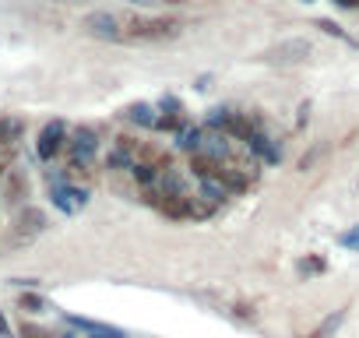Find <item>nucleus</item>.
Returning a JSON list of instances; mask_svg holds the SVG:
<instances>
[{"label":"nucleus","instance_id":"4be33fe9","mask_svg":"<svg viewBox=\"0 0 359 338\" xmlns=\"http://www.w3.org/2000/svg\"><path fill=\"white\" fill-rule=\"evenodd\" d=\"M22 338H53L46 327H36V324H22Z\"/></svg>","mask_w":359,"mask_h":338},{"label":"nucleus","instance_id":"aec40b11","mask_svg":"<svg viewBox=\"0 0 359 338\" xmlns=\"http://www.w3.org/2000/svg\"><path fill=\"white\" fill-rule=\"evenodd\" d=\"M317 29H324L327 36H338V39H345V43H352V39H348V36L341 32V25H334V22H327V18H320V22H317Z\"/></svg>","mask_w":359,"mask_h":338},{"label":"nucleus","instance_id":"dca6fc26","mask_svg":"<svg viewBox=\"0 0 359 338\" xmlns=\"http://www.w3.org/2000/svg\"><path fill=\"white\" fill-rule=\"evenodd\" d=\"M22 130H25V123L18 116H4V120H0V148H15Z\"/></svg>","mask_w":359,"mask_h":338},{"label":"nucleus","instance_id":"f03ea898","mask_svg":"<svg viewBox=\"0 0 359 338\" xmlns=\"http://www.w3.org/2000/svg\"><path fill=\"white\" fill-rule=\"evenodd\" d=\"M67 151H71V173H81V169H88V162L95 158L99 151V137L92 127H78L71 137H67Z\"/></svg>","mask_w":359,"mask_h":338},{"label":"nucleus","instance_id":"9d476101","mask_svg":"<svg viewBox=\"0 0 359 338\" xmlns=\"http://www.w3.org/2000/svg\"><path fill=\"white\" fill-rule=\"evenodd\" d=\"M15 226H18V236H36V233L46 229V215H43L39 208H25Z\"/></svg>","mask_w":359,"mask_h":338},{"label":"nucleus","instance_id":"f8f14e48","mask_svg":"<svg viewBox=\"0 0 359 338\" xmlns=\"http://www.w3.org/2000/svg\"><path fill=\"white\" fill-rule=\"evenodd\" d=\"M123 116H127L130 123H137V127H148V130H155V120H158L155 106H148V102H134V106H127Z\"/></svg>","mask_w":359,"mask_h":338},{"label":"nucleus","instance_id":"b1692460","mask_svg":"<svg viewBox=\"0 0 359 338\" xmlns=\"http://www.w3.org/2000/svg\"><path fill=\"white\" fill-rule=\"evenodd\" d=\"M341 243H345V247H359V226H355L352 233H345V236H341Z\"/></svg>","mask_w":359,"mask_h":338},{"label":"nucleus","instance_id":"7ed1b4c3","mask_svg":"<svg viewBox=\"0 0 359 338\" xmlns=\"http://www.w3.org/2000/svg\"><path fill=\"white\" fill-rule=\"evenodd\" d=\"M64 148H67V123H64V120H50V123L39 130L36 151H39V158H43V162H53Z\"/></svg>","mask_w":359,"mask_h":338},{"label":"nucleus","instance_id":"412c9836","mask_svg":"<svg viewBox=\"0 0 359 338\" xmlns=\"http://www.w3.org/2000/svg\"><path fill=\"white\" fill-rule=\"evenodd\" d=\"M158 109H162V113H184V102H180L176 95H165V99L158 102Z\"/></svg>","mask_w":359,"mask_h":338},{"label":"nucleus","instance_id":"39448f33","mask_svg":"<svg viewBox=\"0 0 359 338\" xmlns=\"http://www.w3.org/2000/svg\"><path fill=\"white\" fill-rule=\"evenodd\" d=\"M50 198H53V205H57L60 212H67V215H74L78 208L88 205V191L71 187L67 180H64V184H50Z\"/></svg>","mask_w":359,"mask_h":338},{"label":"nucleus","instance_id":"bb28decb","mask_svg":"<svg viewBox=\"0 0 359 338\" xmlns=\"http://www.w3.org/2000/svg\"><path fill=\"white\" fill-rule=\"evenodd\" d=\"M134 4H151V0H134Z\"/></svg>","mask_w":359,"mask_h":338},{"label":"nucleus","instance_id":"a211bd4d","mask_svg":"<svg viewBox=\"0 0 359 338\" xmlns=\"http://www.w3.org/2000/svg\"><path fill=\"white\" fill-rule=\"evenodd\" d=\"M341 317H345L341 310H338V313H331V317H327V320H324V324H320V327H317V331L310 334V338H327L331 331H338V324H341Z\"/></svg>","mask_w":359,"mask_h":338},{"label":"nucleus","instance_id":"f3484780","mask_svg":"<svg viewBox=\"0 0 359 338\" xmlns=\"http://www.w3.org/2000/svg\"><path fill=\"white\" fill-rule=\"evenodd\" d=\"M130 177H134V184H137V187H155L162 173H158V169H155L151 162H134Z\"/></svg>","mask_w":359,"mask_h":338},{"label":"nucleus","instance_id":"20e7f679","mask_svg":"<svg viewBox=\"0 0 359 338\" xmlns=\"http://www.w3.org/2000/svg\"><path fill=\"white\" fill-rule=\"evenodd\" d=\"M85 32L95 36V39H106V43H120L123 39V29H120L116 15H109V11H92L85 18Z\"/></svg>","mask_w":359,"mask_h":338},{"label":"nucleus","instance_id":"4468645a","mask_svg":"<svg viewBox=\"0 0 359 338\" xmlns=\"http://www.w3.org/2000/svg\"><path fill=\"white\" fill-rule=\"evenodd\" d=\"M134 162H137V155L127 151V148H120V144H113L109 155H106V169H116V173H130Z\"/></svg>","mask_w":359,"mask_h":338},{"label":"nucleus","instance_id":"6e6552de","mask_svg":"<svg viewBox=\"0 0 359 338\" xmlns=\"http://www.w3.org/2000/svg\"><path fill=\"white\" fill-rule=\"evenodd\" d=\"M257 130H261V120L257 116H247V113H233L229 123H226V134L236 137V141H250Z\"/></svg>","mask_w":359,"mask_h":338},{"label":"nucleus","instance_id":"2eb2a0df","mask_svg":"<svg viewBox=\"0 0 359 338\" xmlns=\"http://www.w3.org/2000/svg\"><path fill=\"white\" fill-rule=\"evenodd\" d=\"M4 194H8V205H22L25 198H29V180H25V173H15L8 177V187H4Z\"/></svg>","mask_w":359,"mask_h":338},{"label":"nucleus","instance_id":"1a4fd4ad","mask_svg":"<svg viewBox=\"0 0 359 338\" xmlns=\"http://www.w3.org/2000/svg\"><path fill=\"white\" fill-rule=\"evenodd\" d=\"M219 158L215 155H208V151H194V155H187V169L198 177V180H212L215 173H219Z\"/></svg>","mask_w":359,"mask_h":338},{"label":"nucleus","instance_id":"0eeeda50","mask_svg":"<svg viewBox=\"0 0 359 338\" xmlns=\"http://www.w3.org/2000/svg\"><path fill=\"white\" fill-rule=\"evenodd\" d=\"M306 57H310V43L306 39H285V43H278L268 53V60H275V64H299Z\"/></svg>","mask_w":359,"mask_h":338},{"label":"nucleus","instance_id":"423d86ee","mask_svg":"<svg viewBox=\"0 0 359 338\" xmlns=\"http://www.w3.org/2000/svg\"><path fill=\"white\" fill-rule=\"evenodd\" d=\"M215 180H219L229 194H243V191L250 187V180H254V177L247 173L243 165H229V162H222V165H219V173H215Z\"/></svg>","mask_w":359,"mask_h":338},{"label":"nucleus","instance_id":"5701e85b","mask_svg":"<svg viewBox=\"0 0 359 338\" xmlns=\"http://www.w3.org/2000/svg\"><path fill=\"white\" fill-rule=\"evenodd\" d=\"M320 268H324V264L313 261V257H310V261H299V271H303V275H313V271H320Z\"/></svg>","mask_w":359,"mask_h":338},{"label":"nucleus","instance_id":"cd10ccee","mask_svg":"<svg viewBox=\"0 0 359 338\" xmlns=\"http://www.w3.org/2000/svg\"><path fill=\"white\" fill-rule=\"evenodd\" d=\"M169 4H184V0H169Z\"/></svg>","mask_w":359,"mask_h":338},{"label":"nucleus","instance_id":"393cba45","mask_svg":"<svg viewBox=\"0 0 359 338\" xmlns=\"http://www.w3.org/2000/svg\"><path fill=\"white\" fill-rule=\"evenodd\" d=\"M334 4H341V8H359V0H334Z\"/></svg>","mask_w":359,"mask_h":338},{"label":"nucleus","instance_id":"9b49d317","mask_svg":"<svg viewBox=\"0 0 359 338\" xmlns=\"http://www.w3.org/2000/svg\"><path fill=\"white\" fill-rule=\"evenodd\" d=\"M176 148L187 151V155L201 151L205 148V127H184V130L176 134Z\"/></svg>","mask_w":359,"mask_h":338},{"label":"nucleus","instance_id":"ddd939ff","mask_svg":"<svg viewBox=\"0 0 359 338\" xmlns=\"http://www.w3.org/2000/svg\"><path fill=\"white\" fill-rule=\"evenodd\" d=\"M247 148H250V151H254L257 158H264V162H271V165H275V162L282 158V151H278V148L271 144V137H268V134H261V130H257V134H254V137L247 141Z\"/></svg>","mask_w":359,"mask_h":338},{"label":"nucleus","instance_id":"a878e982","mask_svg":"<svg viewBox=\"0 0 359 338\" xmlns=\"http://www.w3.org/2000/svg\"><path fill=\"white\" fill-rule=\"evenodd\" d=\"M0 331H8V320L4 317H0Z\"/></svg>","mask_w":359,"mask_h":338},{"label":"nucleus","instance_id":"6ab92c4d","mask_svg":"<svg viewBox=\"0 0 359 338\" xmlns=\"http://www.w3.org/2000/svg\"><path fill=\"white\" fill-rule=\"evenodd\" d=\"M22 306H25V310H32V313H43V310H46V299H43V296H36V292H25V296H22Z\"/></svg>","mask_w":359,"mask_h":338},{"label":"nucleus","instance_id":"f257e3e1","mask_svg":"<svg viewBox=\"0 0 359 338\" xmlns=\"http://www.w3.org/2000/svg\"><path fill=\"white\" fill-rule=\"evenodd\" d=\"M180 32V22L176 18H134L123 32V39H134V43H158V39H172Z\"/></svg>","mask_w":359,"mask_h":338}]
</instances>
